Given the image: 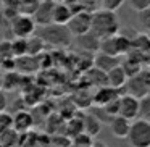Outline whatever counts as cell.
Listing matches in <instances>:
<instances>
[{
	"mask_svg": "<svg viewBox=\"0 0 150 147\" xmlns=\"http://www.w3.org/2000/svg\"><path fill=\"white\" fill-rule=\"evenodd\" d=\"M91 31L95 36L100 37V40L120 34V20H118L116 11L103 10V8L94 11V13H92Z\"/></svg>",
	"mask_w": 150,
	"mask_h": 147,
	"instance_id": "obj_1",
	"label": "cell"
},
{
	"mask_svg": "<svg viewBox=\"0 0 150 147\" xmlns=\"http://www.w3.org/2000/svg\"><path fill=\"white\" fill-rule=\"evenodd\" d=\"M37 36L44 40L45 44L53 47H68L71 44V33L66 26L62 24H49L37 29Z\"/></svg>",
	"mask_w": 150,
	"mask_h": 147,
	"instance_id": "obj_2",
	"label": "cell"
},
{
	"mask_svg": "<svg viewBox=\"0 0 150 147\" xmlns=\"http://www.w3.org/2000/svg\"><path fill=\"white\" fill-rule=\"evenodd\" d=\"M132 50V39L126 34H116L113 37L100 40V50L98 52L107 53L111 57H121L124 53H129Z\"/></svg>",
	"mask_w": 150,
	"mask_h": 147,
	"instance_id": "obj_3",
	"label": "cell"
},
{
	"mask_svg": "<svg viewBox=\"0 0 150 147\" xmlns=\"http://www.w3.org/2000/svg\"><path fill=\"white\" fill-rule=\"evenodd\" d=\"M129 147H150V121L137 118L131 123V131L127 134Z\"/></svg>",
	"mask_w": 150,
	"mask_h": 147,
	"instance_id": "obj_4",
	"label": "cell"
},
{
	"mask_svg": "<svg viewBox=\"0 0 150 147\" xmlns=\"http://www.w3.org/2000/svg\"><path fill=\"white\" fill-rule=\"evenodd\" d=\"M11 33H13L15 39H29L37 33V24L31 15H16L11 18Z\"/></svg>",
	"mask_w": 150,
	"mask_h": 147,
	"instance_id": "obj_5",
	"label": "cell"
},
{
	"mask_svg": "<svg viewBox=\"0 0 150 147\" xmlns=\"http://www.w3.org/2000/svg\"><path fill=\"white\" fill-rule=\"evenodd\" d=\"M66 28L69 29L71 36H74V37L89 33L92 28V13L91 11H86V10L79 11V13H74L73 18L69 20V23L66 24Z\"/></svg>",
	"mask_w": 150,
	"mask_h": 147,
	"instance_id": "obj_6",
	"label": "cell"
},
{
	"mask_svg": "<svg viewBox=\"0 0 150 147\" xmlns=\"http://www.w3.org/2000/svg\"><path fill=\"white\" fill-rule=\"evenodd\" d=\"M149 91H150V78H147L145 73L140 71L139 75L127 79L126 94L137 97V99H142L145 95H149Z\"/></svg>",
	"mask_w": 150,
	"mask_h": 147,
	"instance_id": "obj_7",
	"label": "cell"
},
{
	"mask_svg": "<svg viewBox=\"0 0 150 147\" xmlns=\"http://www.w3.org/2000/svg\"><path fill=\"white\" fill-rule=\"evenodd\" d=\"M140 113V99L132 97L129 94H123L120 97V116L134 121Z\"/></svg>",
	"mask_w": 150,
	"mask_h": 147,
	"instance_id": "obj_8",
	"label": "cell"
},
{
	"mask_svg": "<svg viewBox=\"0 0 150 147\" xmlns=\"http://www.w3.org/2000/svg\"><path fill=\"white\" fill-rule=\"evenodd\" d=\"M57 2L55 0H40L37 5L36 11H34L33 18L39 28L49 26L53 23V10H55Z\"/></svg>",
	"mask_w": 150,
	"mask_h": 147,
	"instance_id": "obj_9",
	"label": "cell"
},
{
	"mask_svg": "<svg viewBox=\"0 0 150 147\" xmlns=\"http://www.w3.org/2000/svg\"><path fill=\"white\" fill-rule=\"evenodd\" d=\"M131 123H132V121L116 115V116L111 118L108 126H110V131L115 137H118V139H127V134H129V131H131Z\"/></svg>",
	"mask_w": 150,
	"mask_h": 147,
	"instance_id": "obj_10",
	"label": "cell"
},
{
	"mask_svg": "<svg viewBox=\"0 0 150 147\" xmlns=\"http://www.w3.org/2000/svg\"><path fill=\"white\" fill-rule=\"evenodd\" d=\"M120 97H121V91L113 89V87H110V86H103V87H100L95 92L94 104L97 105V107H105V105H108L110 102L116 100V99H120Z\"/></svg>",
	"mask_w": 150,
	"mask_h": 147,
	"instance_id": "obj_11",
	"label": "cell"
},
{
	"mask_svg": "<svg viewBox=\"0 0 150 147\" xmlns=\"http://www.w3.org/2000/svg\"><path fill=\"white\" fill-rule=\"evenodd\" d=\"M120 65H121L120 57H111V55H107V53H102V52H98L94 57V68L100 70L103 73L111 71L113 68H116Z\"/></svg>",
	"mask_w": 150,
	"mask_h": 147,
	"instance_id": "obj_12",
	"label": "cell"
},
{
	"mask_svg": "<svg viewBox=\"0 0 150 147\" xmlns=\"http://www.w3.org/2000/svg\"><path fill=\"white\" fill-rule=\"evenodd\" d=\"M127 79L129 78H127L126 71L121 65L107 73V84L113 89H118V91H121V87L127 84Z\"/></svg>",
	"mask_w": 150,
	"mask_h": 147,
	"instance_id": "obj_13",
	"label": "cell"
},
{
	"mask_svg": "<svg viewBox=\"0 0 150 147\" xmlns=\"http://www.w3.org/2000/svg\"><path fill=\"white\" fill-rule=\"evenodd\" d=\"M74 42L78 44L81 49L87 50V52H98V50H100V37L95 36L92 31L82 34V36H78L74 39Z\"/></svg>",
	"mask_w": 150,
	"mask_h": 147,
	"instance_id": "obj_14",
	"label": "cell"
},
{
	"mask_svg": "<svg viewBox=\"0 0 150 147\" xmlns=\"http://www.w3.org/2000/svg\"><path fill=\"white\" fill-rule=\"evenodd\" d=\"M73 10L69 5H66L65 2H57L55 10H53V23L55 24H62L66 26L69 23V20L73 18Z\"/></svg>",
	"mask_w": 150,
	"mask_h": 147,
	"instance_id": "obj_15",
	"label": "cell"
},
{
	"mask_svg": "<svg viewBox=\"0 0 150 147\" xmlns=\"http://www.w3.org/2000/svg\"><path fill=\"white\" fill-rule=\"evenodd\" d=\"M34 124V120H33V115L28 113V111L21 110V111H16L13 116V129L16 133H26V131L31 129V126Z\"/></svg>",
	"mask_w": 150,
	"mask_h": 147,
	"instance_id": "obj_16",
	"label": "cell"
},
{
	"mask_svg": "<svg viewBox=\"0 0 150 147\" xmlns=\"http://www.w3.org/2000/svg\"><path fill=\"white\" fill-rule=\"evenodd\" d=\"M82 120H84V133L87 134V136L94 137V136H97V134L102 131V121L98 120L94 113L84 115Z\"/></svg>",
	"mask_w": 150,
	"mask_h": 147,
	"instance_id": "obj_17",
	"label": "cell"
},
{
	"mask_svg": "<svg viewBox=\"0 0 150 147\" xmlns=\"http://www.w3.org/2000/svg\"><path fill=\"white\" fill-rule=\"evenodd\" d=\"M44 45H45V42H44V40L37 36V34H34L33 37H29V39H28V55L37 57L40 52H42Z\"/></svg>",
	"mask_w": 150,
	"mask_h": 147,
	"instance_id": "obj_18",
	"label": "cell"
},
{
	"mask_svg": "<svg viewBox=\"0 0 150 147\" xmlns=\"http://www.w3.org/2000/svg\"><path fill=\"white\" fill-rule=\"evenodd\" d=\"M11 52L15 58L28 55V39H15L11 40Z\"/></svg>",
	"mask_w": 150,
	"mask_h": 147,
	"instance_id": "obj_19",
	"label": "cell"
},
{
	"mask_svg": "<svg viewBox=\"0 0 150 147\" xmlns=\"http://www.w3.org/2000/svg\"><path fill=\"white\" fill-rule=\"evenodd\" d=\"M132 49L149 52L150 50V37L147 34H136V37L132 39Z\"/></svg>",
	"mask_w": 150,
	"mask_h": 147,
	"instance_id": "obj_20",
	"label": "cell"
},
{
	"mask_svg": "<svg viewBox=\"0 0 150 147\" xmlns=\"http://www.w3.org/2000/svg\"><path fill=\"white\" fill-rule=\"evenodd\" d=\"M121 66L124 68L127 78H132V76H136V75H139V73H140V65H139L137 60L127 58V60H124V62H121Z\"/></svg>",
	"mask_w": 150,
	"mask_h": 147,
	"instance_id": "obj_21",
	"label": "cell"
},
{
	"mask_svg": "<svg viewBox=\"0 0 150 147\" xmlns=\"http://www.w3.org/2000/svg\"><path fill=\"white\" fill-rule=\"evenodd\" d=\"M73 147H92V137L87 136L86 133L78 134L73 139Z\"/></svg>",
	"mask_w": 150,
	"mask_h": 147,
	"instance_id": "obj_22",
	"label": "cell"
},
{
	"mask_svg": "<svg viewBox=\"0 0 150 147\" xmlns=\"http://www.w3.org/2000/svg\"><path fill=\"white\" fill-rule=\"evenodd\" d=\"M139 118H144V120H149L150 121V94L140 99V113H139Z\"/></svg>",
	"mask_w": 150,
	"mask_h": 147,
	"instance_id": "obj_23",
	"label": "cell"
},
{
	"mask_svg": "<svg viewBox=\"0 0 150 147\" xmlns=\"http://www.w3.org/2000/svg\"><path fill=\"white\" fill-rule=\"evenodd\" d=\"M124 0H102L100 5L103 10H110V11H118L123 7Z\"/></svg>",
	"mask_w": 150,
	"mask_h": 147,
	"instance_id": "obj_24",
	"label": "cell"
},
{
	"mask_svg": "<svg viewBox=\"0 0 150 147\" xmlns=\"http://www.w3.org/2000/svg\"><path fill=\"white\" fill-rule=\"evenodd\" d=\"M0 58H15L13 52H11V42L10 40H2L0 42Z\"/></svg>",
	"mask_w": 150,
	"mask_h": 147,
	"instance_id": "obj_25",
	"label": "cell"
},
{
	"mask_svg": "<svg viewBox=\"0 0 150 147\" xmlns=\"http://www.w3.org/2000/svg\"><path fill=\"white\" fill-rule=\"evenodd\" d=\"M129 5L136 13H140L150 8V0H129Z\"/></svg>",
	"mask_w": 150,
	"mask_h": 147,
	"instance_id": "obj_26",
	"label": "cell"
},
{
	"mask_svg": "<svg viewBox=\"0 0 150 147\" xmlns=\"http://www.w3.org/2000/svg\"><path fill=\"white\" fill-rule=\"evenodd\" d=\"M0 126H2V131H7L13 128V116H10L8 113H0Z\"/></svg>",
	"mask_w": 150,
	"mask_h": 147,
	"instance_id": "obj_27",
	"label": "cell"
},
{
	"mask_svg": "<svg viewBox=\"0 0 150 147\" xmlns=\"http://www.w3.org/2000/svg\"><path fill=\"white\" fill-rule=\"evenodd\" d=\"M137 15H139V21L142 23V26L150 31V8H147L145 11H140Z\"/></svg>",
	"mask_w": 150,
	"mask_h": 147,
	"instance_id": "obj_28",
	"label": "cell"
},
{
	"mask_svg": "<svg viewBox=\"0 0 150 147\" xmlns=\"http://www.w3.org/2000/svg\"><path fill=\"white\" fill-rule=\"evenodd\" d=\"M5 107H7V95L4 92H0V113L5 110Z\"/></svg>",
	"mask_w": 150,
	"mask_h": 147,
	"instance_id": "obj_29",
	"label": "cell"
},
{
	"mask_svg": "<svg viewBox=\"0 0 150 147\" xmlns=\"http://www.w3.org/2000/svg\"><path fill=\"white\" fill-rule=\"evenodd\" d=\"M2 84H4V76L0 75V89H2Z\"/></svg>",
	"mask_w": 150,
	"mask_h": 147,
	"instance_id": "obj_30",
	"label": "cell"
},
{
	"mask_svg": "<svg viewBox=\"0 0 150 147\" xmlns=\"http://www.w3.org/2000/svg\"><path fill=\"white\" fill-rule=\"evenodd\" d=\"M55 2H65V0H55Z\"/></svg>",
	"mask_w": 150,
	"mask_h": 147,
	"instance_id": "obj_31",
	"label": "cell"
},
{
	"mask_svg": "<svg viewBox=\"0 0 150 147\" xmlns=\"http://www.w3.org/2000/svg\"><path fill=\"white\" fill-rule=\"evenodd\" d=\"M149 94H150V91H149Z\"/></svg>",
	"mask_w": 150,
	"mask_h": 147,
	"instance_id": "obj_32",
	"label": "cell"
}]
</instances>
